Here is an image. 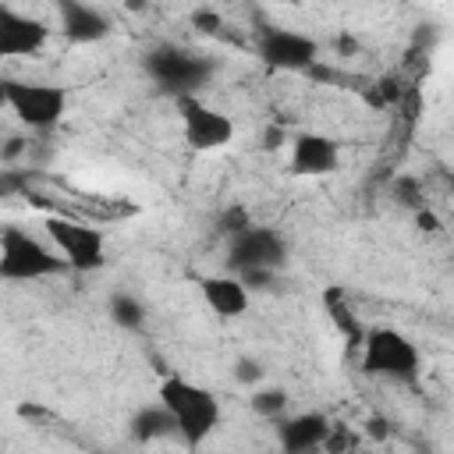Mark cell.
I'll return each mask as SVG.
<instances>
[{"label": "cell", "instance_id": "cell-11", "mask_svg": "<svg viewBox=\"0 0 454 454\" xmlns=\"http://www.w3.org/2000/svg\"><path fill=\"white\" fill-rule=\"evenodd\" d=\"M337 160H340V149L330 135L301 131L291 138V174L298 177H323L337 170Z\"/></svg>", "mask_w": 454, "mask_h": 454}, {"label": "cell", "instance_id": "cell-12", "mask_svg": "<svg viewBox=\"0 0 454 454\" xmlns=\"http://www.w3.org/2000/svg\"><path fill=\"white\" fill-rule=\"evenodd\" d=\"M330 433H333V422H330L323 411L287 415V419L277 426V436H280L284 454H312L316 447H326Z\"/></svg>", "mask_w": 454, "mask_h": 454}, {"label": "cell", "instance_id": "cell-20", "mask_svg": "<svg viewBox=\"0 0 454 454\" xmlns=\"http://www.w3.org/2000/svg\"><path fill=\"white\" fill-rule=\"evenodd\" d=\"M394 192H397V199H401V202H404L411 213L426 209V202H422V192H419V181H411V177H401Z\"/></svg>", "mask_w": 454, "mask_h": 454}, {"label": "cell", "instance_id": "cell-9", "mask_svg": "<svg viewBox=\"0 0 454 454\" xmlns=\"http://www.w3.org/2000/svg\"><path fill=\"white\" fill-rule=\"evenodd\" d=\"M177 110H181V128H184L188 149H195V153H213V149L231 145V138H234V121H231L227 114H220L216 106L202 103L199 96L177 99Z\"/></svg>", "mask_w": 454, "mask_h": 454}, {"label": "cell", "instance_id": "cell-19", "mask_svg": "<svg viewBox=\"0 0 454 454\" xmlns=\"http://www.w3.org/2000/svg\"><path fill=\"white\" fill-rule=\"evenodd\" d=\"M262 376H266V369H262V362H259V358H252V355L234 358V380H238L241 387H259V383H262Z\"/></svg>", "mask_w": 454, "mask_h": 454}, {"label": "cell", "instance_id": "cell-5", "mask_svg": "<svg viewBox=\"0 0 454 454\" xmlns=\"http://www.w3.org/2000/svg\"><path fill=\"white\" fill-rule=\"evenodd\" d=\"M4 103L14 110V117L35 131L53 128L64 114H67V89L64 85H50V82H14L7 78L0 85Z\"/></svg>", "mask_w": 454, "mask_h": 454}, {"label": "cell", "instance_id": "cell-16", "mask_svg": "<svg viewBox=\"0 0 454 454\" xmlns=\"http://www.w3.org/2000/svg\"><path fill=\"white\" fill-rule=\"evenodd\" d=\"M323 305H326V312H330V323H333V326H337L351 344H362V340H365V330H362L358 316L351 312L348 298L340 294V287H330V291L323 294Z\"/></svg>", "mask_w": 454, "mask_h": 454}, {"label": "cell", "instance_id": "cell-25", "mask_svg": "<svg viewBox=\"0 0 454 454\" xmlns=\"http://www.w3.org/2000/svg\"><path fill=\"white\" fill-rule=\"evenodd\" d=\"M447 184H450V195H454V170H450V177H447Z\"/></svg>", "mask_w": 454, "mask_h": 454}, {"label": "cell", "instance_id": "cell-1", "mask_svg": "<svg viewBox=\"0 0 454 454\" xmlns=\"http://www.w3.org/2000/svg\"><path fill=\"white\" fill-rule=\"evenodd\" d=\"M160 404L170 408L174 422H177V436L188 447H199L213 436V429L220 426V401L213 390L184 380V376H167L160 383Z\"/></svg>", "mask_w": 454, "mask_h": 454}, {"label": "cell", "instance_id": "cell-14", "mask_svg": "<svg viewBox=\"0 0 454 454\" xmlns=\"http://www.w3.org/2000/svg\"><path fill=\"white\" fill-rule=\"evenodd\" d=\"M199 291H202V301L209 305V312H216L220 319H238L248 309V287L234 273L202 277L199 280Z\"/></svg>", "mask_w": 454, "mask_h": 454}, {"label": "cell", "instance_id": "cell-3", "mask_svg": "<svg viewBox=\"0 0 454 454\" xmlns=\"http://www.w3.org/2000/svg\"><path fill=\"white\" fill-rule=\"evenodd\" d=\"M145 74L163 89L170 92L174 99H188V96H199V89L213 78L216 64L188 46H174V43H163V46H153L145 53Z\"/></svg>", "mask_w": 454, "mask_h": 454}, {"label": "cell", "instance_id": "cell-7", "mask_svg": "<svg viewBox=\"0 0 454 454\" xmlns=\"http://www.w3.org/2000/svg\"><path fill=\"white\" fill-rule=\"evenodd\" d=\"M287 259V245L280 238V231L273 227H255L248 223L245 231H238L234 238H227V266L238 273L248 270H280Z\"/></svg>", "mask_w": 454, "mask_h": 454}, {"label": "cell", "instance_id": "cell-6", "mask_svg": "<svg viewBox=\"0 0 454 454\" xmlns=\"http://www.w3.org/2000/svg\"><path fill=\"white\" fill-rule=\"evenodd\" d=\"M46 238L50 245L60 252V259L67 262V270H78V273H92L106 262V245H103V234L82 220H71V216H50L46 220Z\"/></svg>", "mask_w": 454, "mask_h": 454}, {"label": "cell", "instance_id": "cell-21", "mask_svg": "<svg viewBox=\"0 0 454 454\" xmlns=\"http://www.w3.org/2000/svg\"><path fill=\"white\" fill-rule=\"evenodd\" d=\"M238 280H241L248 291H266V287L277 280V273H273V270H248V273H238Z\"/></svg>", "mask_w": 454, "mask_h": 454}, {"label": "cell", "instance_id": "cell-10", "mask_svg": "<svg viewBox=\"0 0 454 454\" xmlns=\"http://www.w3.org/2000/svg\"><path fill=\"white\" fill-rule=\"evenodd\" d=\"M46 21L21 14L11 4H0V57H32L46 46Z\"/></svg>", "mask_w": 454, "mask_h": 454}, {"label": "cell", "instance_id": "cell-2", "mask_svg": "<svg viewBox=\"0 0 454 454\" xmlns=\"http://www.w3.org/2000/svg\"><path fill=\"white\" fill-rule=\"evenodd\" d=\"M362 372L387 380V383H419L422 376V355L415 340H408L401 330L372 326L362 340Z\"/></svg>", "mask_w": 454, "mask_h": 454}, {"label": "cell", "instance_id": "cell-22", "mask_svg": "<svg viewBox=\"0 0 454 454\" xmlns=\"http://www.w3.org/2000/svg\"><path fill=\"white\" fill-rule=\"evenodd\" d=\"M365 433H369L372 440H387V436H390L387 419H383V415H369V419H365Z\"/></svg>", "mask_w": 454, "mask_h": 454}, {"label": "cell", "instance_id": "cell-23", "mask_svg": "<svg viewBox=\"0 0 454 454\" xmlns=\"http://www.w3.org/2000/svg\"><path fill=\"white\" fill-rule=\"evenodd\" d=\"M415 223H419L422 231H429V234H436V231H440V220H436L429 209H419V213H415Z\"/></svg>", "mask_w": 454, "mask_h": 454}, {"label": "cell", "instance_id": "cell-13", "mask_svg": "<svg viewBox=\"0 0 454 454\" xmlns=\"http://www.w3.org/2000/svg\"><path fill=\"white\" fill-rule=\"evenodd\" d=\"M57 18H60V35L67 43H99L110 35V18L92 7V4H78V0H60L57 4Z\"/></svg>", "mask_w": 454, "mask_h": 454}, {"label": "cell", "instance_id": "cell-17", "mask_svg": "<svg viewBox=\"0 0 454 454\" xmlns=\"http://www.w3.org/2000/svg\"><path fill=\"white\" fill-rule=\"evenodd\" d=\"M106 309H110V319H114L121 330H142V326H145V305H142V298H135V294H128V291L110 294Z\"/></svg>", "mask_w": 454, "mask_h": 454}, {"label": "cell", "instance_id": "cell-8", "mask_svg": "<svg viewBox=\"0 0 454 454\" xmlns=\"http://www.w3.org/2000/svg\"><path fill=\"white\" fill-rule=\"evenodd\" d=\"M255 53L270 71H309L319 60V43L294 28H262Z\"/></svg>", "mask_w": 454, "mask_h": 454}, {"label": "cell", "instance_id": "cell-24", "mask_svg": "<svg viewBox=\"0 0 454 454\" xmlns=\"http://www.w3.org/2000/svg\"><path fill=\"white\" fill-rule=\"evenodd\" d=\"M195 25H206V28H216V25H220V18H216V14H206V11H199V14H195Z\"/></svg>", "mask_w": 454, "mask_h": 454}, {"label": "cell", "instance_id": "cell-4", "mask_svg": "<svg viewBox=\"0 0 454 454\" xmlns=\"http://www.w3.org/2000/svg\"><path fill=\"white\" fill-rule=\"evenodd\" d=\"M67 262L57 248L28 234L25 227H4L0 234V277L4 280H43L64 273Z\"/></svg>", "mask_w": 454, "mask_h": 454}, {"label": "cell", "instance_id": "cell-15", "mask_svg": "<svg viewBox=\"0 0 454 454\" xmlns=\"http://www.w3.org/2000/svg\"><path fill=\"white\" fill-rule=\"evenodd\" d=\"M174 433H177V422H174L170 408L160 404V401L138 408V411L131 415V422H128V436H131L135 443H156V440H167V436H174Z\"/></svg>", "mask_w": 454, "mask_h": 454}, {"label": "cell", "instance_id": "cell-18", "mask_svg": "<svg viewBox=\"0 0 454 454\" xmlns=\"http://www.w3.org/2000/svg\"><path fill=\"white\" fill-rule=\"evenodd\" d=\"M252 411L262 419H277L287 411V394L280 387H255L252 394Z\"/></svg>", "mask_w": 454, "mask_h": 454}]
</instances>
